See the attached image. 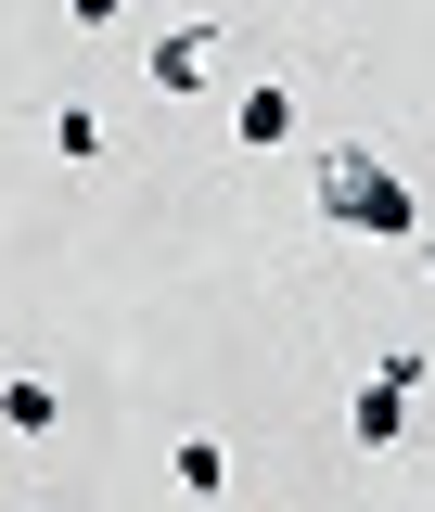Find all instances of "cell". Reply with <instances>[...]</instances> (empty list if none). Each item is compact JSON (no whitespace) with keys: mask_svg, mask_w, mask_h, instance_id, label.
Here are the masks:
<instances>
[{"mask_svg":"<svg viewBox=\"0 0 435 512\" xmlns=\"http://www.w3.org/2000/svg\"><path fill=\"white\" fill-rule=\"evenodd\" d=\"M320 218H333V231H384V244H410V231H423V205H410V180L384 167L372 141L320 154Z\"/></svg>","mask_w":435,"mask_h":512,"instance_id":"cell-1","label":"cell"},{"mask_svg":"<svg viewBox=\"0 0 435 512\" xmlns=\"http://www.w3.org/2000/svg\"><path fill=\"white\" fill-rule=\"evenodd\" d=\"M423 346H397V359H372V372H359V397H346V436L372 448V461H397V448H410V397H423Z\"/></svg>","mask_w":435,"mask_h":512,"instance_id":"cell-2","label":"cell"},{"mask_svg":"<svg viewBox=\"0 0 435 512\" xmlns=\"http://www.w3.org/2000/svg\"><path fill=\"white\" fill-rule=\"evenodd\" d=\"M218 52H231L218 26H167V39L141 52V77H154V90H218Z\"/></svg>","mask_w":435,"mask_h":512,"instance_id":"cell-3","label":"cell"},{"mask_svg":"<svg viewBox=\"0 0 435 512\" xmlns=\"http://www.w3.org/2000/svg\"><path fill=\"white\" fill-rule=\"evenodd\" d=\"M0 436H13V448H52L64 436V384L52 372H0Z\"/></svg>","mask_w":435,"mask_h":512,"instance_id":"cell-4","label":"cell"},{"mask_svg":"<svg viewBox=\"0 0 435 512\" xmlns=\"http://www.w3.org/2000/svg\"><path fill=\"white\" fill-rule=\"evenodd\" d=\"M282 141H295V90H282V77H256L244 103H231V154H282Z\"/></svg>","mask_w":435,"mask_h":512,"instance_id":"cell-5","label":"cell"},{"mask_svg":"<svg viewBox=\"0 0 435 512\" xmlns=\"http://www.w3.org/2000/svg\"><path fill=\"white\" fill-rule=\"evenodd\" d=\"M167 474H180L192 500H218V487H231V448H218V436H180V448H167Z\"/></svg>","mask_w":435,"mask_h":512,"instance_id":"cell-6","label":"cell"},{"mask_svg":"<svg viewBox=\"0 0 435 512\" xmlns=\"http://www.w3.org/2000/svg\"><path fill=\"white\" fill-rule=\"evenodd\" d=\"M52 141H64V167H90V154H103V116H90V103H64Z\"/></svg>","mask_w":435,"mask_h":512,"instance_id":"cell-7","label":"cell"},{"mask_svg":"<svg viewBox=\"0 0 435 512\" xmlns=\"http://www.w3.org/2000/svg\"><path fill=\"white\" fill-rule=\"evenodd\" d=\"M64 13H77V26H116V13H128V0H64Z\"/></svg>","mask_w":435,"mask_h":512,"instance_id":"cell-8","label":"cell"},{"mask_svg":"<svg viewBox=\"0 0 435 512\" xmlns=\"http://www.w3.org/2000/svg\"><path fill=\"white\" fill-rule=\"evenodd\" d=\"M410 256H423V282H435V231H410Z\"/></svg>","mask_w":435,"mask_h":512,"instance_id":"cell-9","label":"cell"}]
</instances>
